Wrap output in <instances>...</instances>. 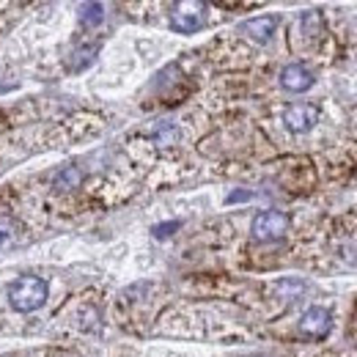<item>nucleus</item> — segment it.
I'll list each match as a JSON object with an SVG mask.
<instances>
[{"label":"nucleus","instance_id":"6e6552de","mask_svg":"<svg viewBox=\"0 0 357 357\" xmlns=\"http://www.w3.org/2000/svg\"><path fill=\"white\" fill-rule=\"evenodd\" d=\"M77 14H80V25L96 28V25L105 20V6H102V3H80Z\"/></svg>","mask_w":357,"mask_h":357},{"label":"nucleus","instance_id":"f03ea898","mask_svg":"<svg viewBox=\"0 0 357 357\" xmlns=\"http://www.w3.org/2000/svg\"><path fill=\"white\" fill-rule=\"evenodd\" d=\"M206 25V3L201 0H178L171 6V28L176 33H195Z\"/></svg>","mask_w":357,"mask_h":357},{"label":"nucleus","instance_id":"7ed1b4c3","mask_svg":"<svg viewBox=\"0 0 357 357\" xmlns=\"http://www.w3.org/2000/svg\"><path fill=\"white\" fill-rule=\"evenodd\" d=\"M289 215L286 212H278V209H267L261 215L253 218V225H250V234L253 239L259 242H272V239H280L286 231H289Z\"/></svg>","mask_w":357,"mask_h":357},{"label":"nucleus","instance_id":"ddd939ff","mask_svg":"<svg viewBox=\"0 0 357 357\" xmlns=\"http://www.w3.org/2000/svg\"><path fill=\"white\" fill-rule=\"evenodd\" d=\"M176 228H178V223H176V220H174V223L154 225V228H151V234H154V236H157V239H165V236H171V234H174V231H176Z\"/></svg>","mask_w":357,"mask_h":357},{"label":"nucleus","instance_id":"f8f14e48","mask_svg":"<svg viewBox=\"0 0 357 357\" xmlns=\"http://www.w3.org/2000/svg\"><path fill=\"white\" fill-rule=\"evenodd\" d=\"M154 140L160 143V146H174L178 140V132H176V127H162L160 132L154 135Z\"/></svg>","mask_w":357,"mask_h":357},{"label":"nucleus","instance_id":"423d86ee","mask_svg":"<svg viewBox=\"0 0 357 357\" xmlns=\"http://www.w3.org/2000/svg\"><path fill=\"white\" fill-rule=\"evenodd\" d=\"M280 86L286 91H291V93H303V91H308L313 86V72L305 69L303 63H289L280 72Z\"/></svg>","mask_w":357,"mask_h":357},{"label":"nucleus","instance_id":"1a4fd4ad","mask_svg":"<svg viewBox=\"0 0 357 357\" xmlns=\"http://www.w3.org/2000/svg\"><path fill=\"white\" fill-rule=\"evenodd\" d=\"M300 28H303V36L305 39H319L324 33V20H321L319 11H308V14H303Z\"/></svg>","mask_w":357,"mask_h":357},{"label":"nucleus","instance_id":"20e7f679","mask_svg":"<svg viewBox=\"0 0 357 357\" xmlns=\"http://www.w3.org/2000/svg\"><path fill=\"white\" fill-rule=\"evenodd\" d=\"M316 119H319V110H316L313 105H305V102L289 105V107L283 110V124H286L289 132H294V135H303V132H308V130H313Z\"/></svg>","mask_w":357,"mask_h":357},{"label":"nucleus","instance_id":"39448f33","mask_svg":"<svg viewBox=\"0 0 357 357\" xmlns=\"http://www.w3.org/2000/svg\"><path fill=\"white\" fill-rule=\"evenodd\" d=\"M330 327H333V316L327 308H319V305L308 308L300 319V333L308 338H324L330 333Z\"/></svg>","mask_w":357,"mask_h":357},{"label":"nucleus","instance_id":"0eeeda50","mask_svg":"<svg viewBox=\"0 0 357 357\" xmlns=\"http://www.w3.org/2000/svg\"><path fill=\"white\" fill-rule=\"evenodd\" d=\"M275 31H278V17H272V14L253 17V20H248V22L242 25V33H245L248 39H253L256 45H267L269 39L275 36Z\"/></svg>","mask_w":357,"mask_h":357},{"label":"nucleus","instance_id":"9d476101","mask_svg":"<svg viewBox=\"0 0 357 357\" xmlns=\"http://www.w3.org/2000/svg\"><path fill=\"white\" fill-rule=\"evenodd\" d=\"M83 181V174L77 168H63L58 176H55V187L58 190H77V184Z\"/></svg>","mask_w":357,"mask_h":357},{"label":"nucleus","instance_id":"9b49d317","mask_svg":"<svg viewBox=\"0 0 357 357\" xmlns=\"http://www.w3.org/2000/svg\"><path fill=\"white\" fill-rule=\"evenodd\" d=\"M99 52V47L96 45H89V47H80V50H75V61H72V72H80V69H86L91 61H93V55Z\"/></svg>","mask_w":357,"mask_h":357},{"label":"nucleus","instance_id":"4468645a","mask_svg":"<svg viewBox=\"0 0 357 357\" xmlns=\"http://www.w3.org/2000/svg\"><path fill=\"white\" fill-rule=\"evenodd\" d=\"M250 198V192H234V195H228V204H236V201H248Z\"/></svg>","mask_w":357,"mask_h":357},{"label":"nucleus","instance_id":"f257e3e1","mask_svg":"<svg viewBox=\"0 0 357 357\" xmlns=\"http://www.w3.org/2000/svg\"><path fill=\"white\" fill-rule=\"evenodd\" d=\"M47 294H50V289H47L45 278L25 275L8 286V305L17 313H33L47 303Z\"/></svg>","mask_w":357,"mask_h":357},{"label":"nucleus","instance_id":"2eb2a0df","mask_svg":"<svg viewBox=\"0 0 357 357\" xmlns=\"http://www.w3.org/2000/svg\"><path fill=\"white\" fill-rule=\"evenodd\" d=\"M3 242H6V234H3V228H0V248H3Z\"/></svg>","mask_w":357,"mask_h":357}]
</instances>
